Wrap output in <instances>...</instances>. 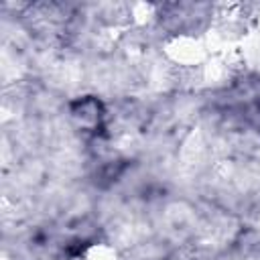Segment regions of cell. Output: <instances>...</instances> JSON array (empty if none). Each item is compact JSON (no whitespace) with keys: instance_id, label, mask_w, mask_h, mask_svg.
<instances>
[{"instance_id":"cell-1","label":"cell","mask_w":260,"mask_h":260,"mask_svg":"<svg viewBox=\"0 0 260 260\" xmlns=\"http://www.w3.org/2000/svg\"><path fill=\"white\" fill-rule=\"evenodd\" d=\"M73 116L81 122V126H89V124H98L102 114H100V104L95 100H83L77 102L73 106Z\"/></svg>"}]
</instances>
